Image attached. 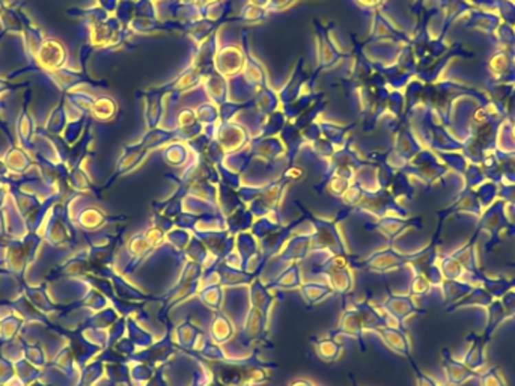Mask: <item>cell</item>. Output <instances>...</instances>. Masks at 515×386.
<instances>
[{"instance_id": "1", "label": "cell", "mask_w": 515, "mask_h": 386, "mask_svg": "<svg viewBox=\"0 0 515 386\" xmlns=\"http://www.w3.org/2000/svg\"><path fill=\"white\" fill-rule=\"evenodd\" d=\"M479 233L476 231L473 234V237L465 243L464 246L457 249L455 252L450 254V257H454L457 261L464 267V270L467 273V282L473 283V286H479L481 279L485 277L484 272L479 269L478 266V255L476 250H474V246H476V240H478Z\"/></svg>"}, {"instance_id": "2", "label": "cell", "mask_w": 515, "mask_h": 386, "mask_svg": "<svg viewBox=\"0 0 515 386\" xmlns=\"http://www.w3.org/2000/svg\"><path fill=\"white\" fill-rule=\"evenodd\" d=\"M441 365L446 374V383L449 386H459L470 379H476L478 372H473L467 367L463 361H458L452 356L449 349L441 350Z\"/></svg>"}, {"instance_id": "3", "label": "cell", "mask_w": 515, "mask_h": 386, "mask_svg": "<svg viewBox=\"0 0 515 386\" xmlns=\"http://www.w3.org/2000/svg\"><path fill=\"white\" fill-rule=\"evenodd\" d=\"M467 341H470V347L465 352L463 362L473 372H479V369L485 365V350H487V343L482 334H474L470 332L465 338Z\"/></svg>"}, {"instance_id": "4", "label": "cell", "mask_w": 515, "mask_h": 386, "mask_svg": "<svg viewBox=\"0 0 515 386\" xmlns=\"http://www.w3.org/2000/svg\"><path fill=\"white\" fill-rule=\"evenodd\" d=\"M387 311L391 312V316L396 321V326L399 330H404L402 321L406 317L411 316V314H424L425 311L416 308L415 302L411 301L410 296H391L389 301L386 305Z\"/></svg>"}, {"instance_id": "5", "label": "cell", "mask_w": 515, "mask_h": 386, "mask_svg": "<svg viewBox=\"0 0 515 386\" xmlns=\"http://www.w3.org/2000/svg\"><path fill=\"white\" fill-rule=\"evenodd\" d=\"M494 299L491 296L488 291L482 287V286H474L469 294H465L463 299H459L458 302L449 305L445 310L446 314L449 312H455L464 308H470V306H481V308H487V306L493 302Z\"/></svg>"}, {"instance_id": "6", "label": "cell", "mask_w": 515, "mask_h": 386, "mask_svg": "<svg viewBox=\"0 0 515 386\" xmlns=\"http://www.w3.org/2000/svg\"><path fill=\"white\" fill-rule=\"evenodd\" d=\"M485 310H487V326L484 329V332H482V338H484L487 344H490L494 332L498 329V326H501L502 323L508 319V316H506V311L503 308L501 299H494V301L491 302Z\"/></svg>"}, {"instance_id": "7", "label": "cell", "mask_w": 515, "mask_h": 386, "mask_svg": "<svg viewBox=\"0 0 515 386\" xmlns=\"http://www.w3.org/2000/svg\"><path fill=\"white\" fill-rule=\"evenodd\" d=\"M473 287V283L463 279H445L440 286V291L445 302L452 305L458 302L459 299H463L465 294H469Z\"/></svg>"}, {"instance_id": "8", "label": "cell", "mask_w": 515, "mask_h": 386, "mask_svg": "<svg viewBox=\"0 0 515 386\" xmlns=\"http://www.w3.org/2000/svg\"><path fill=\"white\" fill-rule=\"evenodd\" d=\"M479 286L484 287L488 293L493 296V299H502L508 291L515 288V278H506V277H497V278H490L485 277L481 279Z\"/></svg>"}, {"instance_id": "9", "label": "cell", "mask_w": 515, "mask_h": 386, "mask_svg": "<svg viewBox=\"0 0 515 386\" xmlns=\"http://www.w3.org/2000/svg\"><path fill=\"white\" fill-rule=\"evenodd\" d=\"M506 228H509V230H512L515 233V228H512L506 220L501 216V215H496V213H493V215H488L487 217H484V220L479 224L478 226V233H481L482 230H488L491 233V245L487 248L490 249L491 246H496L498 243V231L501 230H506Z\"/></svg>"}, {"instance_id": "10", "label": "cell", "mask_w": 515, "mask_h": 386, "mask_svg": "<svg viewBox=\"0 0 515 386\" xmlns=\"http://www.w3.org/2000/svg\"><path fill=\"white\" fill-rule=\"evenodd\" d=\"M383 340L386 341V344L389 345V347L396 352L402 354V356L406 358H411L410 356V345H408V341H407V336L404 335V330H399V329H384L383 332Z\"/></svg>"}, {"instance_id": "11", "label": "cell", "mask_w": 515, "mask_h": 386, "mask_svg": "<svg viewBox=\"0 0 515 386\" xmlns=\"http://www.w3.org/2000/svg\"><path fill=\"white\" fill-rule=\"evenodd\" d=\"M437 264L445 279H463V281L467 279V273L464 270V267L459 264L454 257H450V254L441 257Z\"/></svg>"}, {"instance_id": "12", "label": "cell", "mask_w": 515, "mask_h": 386, "mask_svg": "<svg viewBox=\"0 0 515 386\" xmlns=\"http://www.w3.org/2000/svg\"><path fill=\"white\" fill-rule=\"evenodd\" d=\"M476 379L479 380L481 386H506V382H505L498 367L490 368L487 373L479 374Z\"/></svg>"}, {"instance_id": "13", "label": "cell", "mask_w": 515, "mask_h": 386, "mask_svg": "<svg viewBox=\"0 0 515 386\" xmlns=\"http://www.w3.org/2000/svg\"><path fill=\"white\" fill-rule=\"evenodd\" d=\"M432 290V286L430 283V281H428L422 273L419 275H415L413 281H411V294L415 296H426L430 294V291Z\"/></svg>"}, {"instance_id": "14", "label": "cell", "mask_w": 515, "mask_h": 386, "mask_svg": "<svg viewBox=\"0 0 515 386\" xmlns=\"http://www.w3.org/2000/svg\"><path fill=\"white\" fill-rule=\"evenodd\" d=\"M422 275H424V277H425L428 281H430V283L432 286V288H434V287L440 288V286L443 283V281H445V278H443L441 270H440V267H439L437 263L432 264V266H430V267H426V269L422 272Z\"/></svg>"}, {"instance_id": "15", "label": "cell", "mask_w": 515, "mask_h": 386, "mask_svg": "<svg viewBox=\"0 0 515 386\" xmlns=\"http://www.w3.org/2000/svg\"><path fill=\"white\" fill-rule=\"evenodd\" d=\"M410 362H411V367H413L415 373H416V383L417 386H449L448 383H443V385H439L437 382H435L434 379H431V377H428L426 374H424L421 369L417 368V365L415 364V361L410 358Z\"/></svg>"}, {"instance_id": "16", "label": "cell", "mask_w": 515, "mask_h": 386, "mask_svg": "<svg viewBox=\"0 0 515 386\" xmlns=\"http://www.w3.org/2000/svg\"><path fill=\"white\" fill-rule=\"evenodd\" d=\"M501 302L503 305V308L506 311V316H508V319L515 317V290L508 291V293H506L501 299Z\"/></svg>"}, {"instance_id": "17", "label": "cell", "mask_w": 515, "mask_h": 386, "mask_svg": "<svg viewBox=\"0 0 515 386\" xmlns=\"http://www.w3.org/2000/svg\"><path fill=\"white\" fill-rule=\"evenodd\" d=\"M514 266H515V264H514Z\"/></svg>"}]
</instances>
